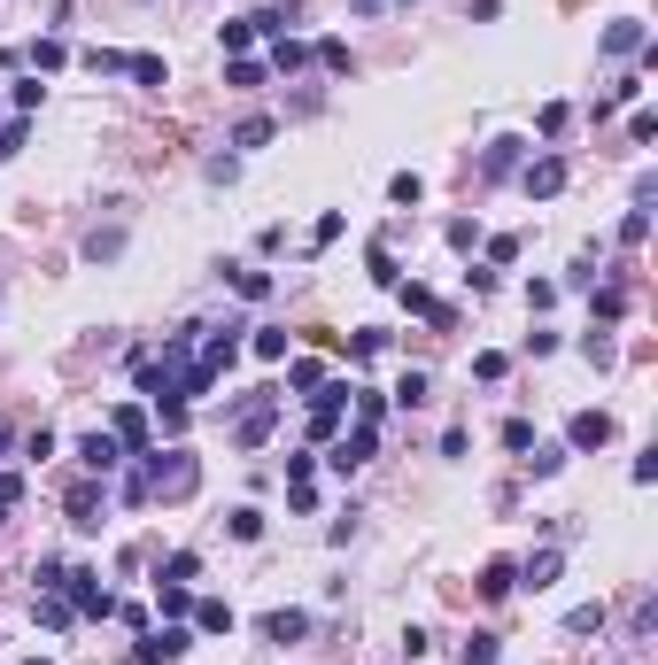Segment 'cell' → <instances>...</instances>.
I'll return each instance as SVG.
<instances>
[{"label": "cell", "mask_w": 658, "mask_h": 665, "mask_svg": "<svg viewBox=\"0 0 658 665\" xmlns=\"http://www.w3.org/2000/svg\"><path fill=\"white\" fill-rule=\"evenodd\" d=\"M287 387H302V395H318V387H326V372H318V364L302 356V364H287Z\"/></svg>", "instance_id": "cell-26"}, {"label": "cell", "mask_w": 658, "mask_h": 665, "mask_svg": "<svg viewBox=\"0 0 658 665\" xmlns=\"http://www.w3.org/2000/svg\"><path fill=\"white\" fill-rule=\"evenodd\" d=\"M194 573H202V557H194V550H171L155 580H171V588H194Z\"/></svg>", "instance_id": "cell-13"}, {"label": "cell", "mask_w": 658, "mask_h": 665, "mask_svg": "<svg viewBox=\"0 0 658 665\" xmlns=\"http://www.w3.org/2000/svg\"><path fill=\"white\" fill-rule=\"evenodd\" d=\"M233 287L248 294V302H264V294H271V271H233Z\"/></svg>", "instance_id": "cell-32"}, {"label": "cell", "mask_w": 658, "mask_h": 665, "mask_svg": "<svg viewBox=\"0 0 658 665\" xmlns=\"http://www.w3.org/2000/svg\"><path fill=\"white\" fill-rule=\"evenodd\" d=\"M248 348H256L264 364H279V356H287V333H256V341H248Z\"/></svg>", "instance_id": "cell-35"}, {"label": "cell", "mask_w": 658, "mask_h": 665, "mask_svg": "<svg viewBox=\"0 0 658 665\" xmlns=\"http://www.w3.org/2000/svg\"><path fill=\"white\" fill-rule=\"evenodd\" d=\"M318 62L326 70H349V39H318Z\"/></svg>", "instance_id": "cell-34"}, {"label": "cell", "mask_w": 658, "mask_h": 665, "mask_svg": "<svg viewBox=\"0 0 658 665\" xmlns=\"http://www.w3.org/2000/svg\"><path fill=\"white\" fill-rule=\"evenodd\" d=\"M388 202H395V209H419V202H426V178H419V171H395V178H388Z\"/></svg>", "instance_id": "cell-12"}, {"label": "cell", "mask_w": 658, "mask_h": 665, "mask_svg": "<svg viewBox=\"0 0 658 665\" xmlns=\"http://www.w3.org/2000/svg\"><path fill=\"white\" fill-rule=\"evenodd\" d=\"M372 279H380V287H403V271H395L388 248H372Z\"/></svg>", "instance_id": "cell-33"}, {"label": "cell", "mask_w": 658, "mask_h": 665, "mask_svg": "<svg viewBox=\"0 0 658 665\" xmlns=\"http://www.w3.org/2000/svg\"><path fill=\"white\" fill-rule=\"evenodd\" d=\"M643 232H651V209H628V217H620V240H628V248H643Z\"/></svg>", "instance_id": "cell-31"}, {"label": "cell", "mask_w": 658, "mask_h": 665, "mask_svg": "<svg viewBox=\"0 0 658 665\" xmlns=\"http://www.w3.org/2000/svg\"><path fill=\"white\" fill-rule=\"evenodd\" d=\"M271 140V116H240V132H233V147H264Z\"/></svg>", "instance_id": "cell-28"}, {"label": "cell", "mask_w": 658, "mask_h": 665, "mask_svg": "<svg viewBox=\"0 0 658 665\" xmlns=\"http://www.w3.org/2000/svg\"><path fill=\"white\" fill-rule=\"evenodd\" d=\"M558 565H566L558 550H535L527 565H519V580H527V588H550V580H558Z\"/></svg>", "instance_id": "cell-14"}, {"label": "cell", "mask_w": 658, "mask_h": 665, "mask_svg": "<svg viewBox=\"0 0 658 665\" xmlns=\"http://www.w3.org/2000/svg\"><path fill=\"white\" fill-rule=\"evenodd\" d=\"M349 8H364V16H380V8H395V0H349Z\"/></svg>", "instance_id": "cell-37"}, {"label": "cell", "mask_w": 658, "mask_h": 665, "mask_svg": "<svg viewBox=\"0 0 658 665\" xmlns=\"http://www.w3.org/2000/svg\"><path fill=\"white\" fill-rule=\"evenodd\" d=\"M511 588H519V565H504V557L480 565V596H511Z\"/></svg>", "instance_id": "cell-16"}, {"label": "cell", "mask_w": 658, "mask_h": 665, "mask_svg": "<svg viewBox=\"0 0 658 665\" xmlns=\"http://www.w3.org/2000/svg\"><path fill=\"white\" fill-rule=\"evenodd\" d=\"M194 488H202L194 449H148V457H140V472L124 480V495H132V503H155V495H163V503H186Z\"/></svg>", "instance_id": "cell-1"}, {"label": "cell", "mask_w": 658, "mask_h": 665, "mask_svg": "<svg viewBox=\"0 0 658 665\" xmlns=\"http://www.w3.org/2000/svg\"><path fill=\"white\" fill-rule=\"evenodd\" d=\"M604 55H643V24H635V16H620V24L604 31Z\"/></svg>", "instance_id": "cell-11"}, {"label": "cell", "mask_w": 658, "mask_h": 665, "mask_svg": "<svg viewBox=\"0 0 658 665\" xmlns=\"http://www.w3.org/2000/svg\"><path fill=\"white\" fill-rule=\"evenodd\" d=\"M86 70L93 78H124V55L117 47H86Z\"/></svg>", "instance_id": "cell-25"}, {"label": "cell", "mask_w": 658, "mask_h": 665, "mask_svg": "<svg viewBox=\"0 0 658 665\" xmlns=\"http://www.w3.org/2000/svg\"><path fill=\"white\" fill-rule=\"evenodd\" d=\"M233 542H264V511H256V503L233 511Z\"/></svg>", "instance_id": "cell-21"}, {"label": "cell", "mask_w": 658, "mask_h": 665, "mask_svg": "<svg viewBox=\"0 0 658 665\" xmlns=\"http://www.w3.org/2000/svg\"><path fill=\"white\" fill-rule=\"evenodd\" d=\"M109 434H117L132 457H148V410H140V403H124L117 418H109Z\"/></svg>", "instance_id": "cell-6"}, {"label": "cell", "mask_w": 658, "mask_h": 665, "mask_svg": "<svg viewBox=\"0 0 658 665\" xmlns=\"http://www.w3.org/2000/svg\"><path fill=\"white\" fill-rule=\"evenodd\" d=\"M70 526H78V534H93V526H101V488H70Z\"/></svg>", "instance_id": "cell-10"}, {"label": "cell", "mask_w": 658, "mask_h": 665, "mask_svg": "<svg viewBox=\"0 0 658 665\" xmlns=\"http://www.w3.org/2000/svg\"><path fill=\"white\" fill-rule=\"evenodd\" d=\"M124 78H132V86H163L171 70H163V55H124Z\"/></svg>", "instance_id": "cell-15"}, {"label": "cell", "mask_w": 658, "mask_h": 665, "mask_svg": "<svg viewBox=\"0 0 658 665\" xmlns=\"http://www.w3.org/2000/svg\"><path fill=\"white\" fill-rule=\"evenodd\" d=\"M24 503V472H0V526H8V511Z\"/></svg>", "instance_id": "cell-30"}, {"label": "cell", "mask_w": 658, "mask_h": 665, "mask_svg": "<svg viewBox=\"0 0 658 665\" xmlns=\"http://www.w3.org/2000/svg\"><path fill=\"white\" fill-rule=\"evenodd\" d=\"M302 62H310L302 39H271V70H302Z\"/></svg>", "instance_id": "cell-22"}, {"label": "cell", "mask_w": 658, "mask_h": 665, "mask_svg": "<svg viewBox=\"0 0 658 665\" xmlns=\"http://www.w3.org/2000/svg\"><path fill=\"white\" fill-rule=\"evenodd\" d=\"M271 418H279V395H248V410H240L233 441H240V449H264V441H271Z\"/></svg>", "instance_id": "cell-2"}, {"label": "cell", "mask_w": 658, "mask_h": 665, "mask_svg": "<svg viewBox=\"0 0 658 665\" xmlns=\"http://www.w3.org/2000/svg\"><path fill=\"white\" fill-rule=\"evenodd\" d=\"M0 449H8V418H0Z\"/></svg>", "instance_id": "cell-38"}, {"label": "cell", "mask_w": 658, "mask_h": 665, "mask_svg": "<svg viewBox=\"0 0 658 665\" xmlns=\"http://www.w3.org/2000/svg\"><path fill=\"white\" fill-rule=\"evenodd\" d=\"M527 464H535V480H550V472L566 464V449H542V441H535V457H527Z\"/></svg>", "instance_id": "cell-36"}, {"label": "cell", "mask_w": 658, "mask_h": 665, "mask_svg": "<svg viewBox=\"0 0 658 665\" xmlns=\"http://www.w3.org/2000/svg\"><path fill=\"white\" fill-rule=\"evenodd\" d=\"M24 62H31V70H62V62H70V47H62V39H31Z\"/></svg>", "instance_id": "cell-18"}, {"label": "cell", "mask_w": 658, "mask_h": 665, "mask_svg": "<svg viewBox=\"0 0 658 665\" xmlns=\"http://www.w3.org/2000/svg\"><path fill=\"white\" fill-rule=\"evenodd\" d=\"M186 642H194L186 627H163V635L140 642V665H171V658H186Z\"/></svg>", "instance_id": "cell-7"}, {"label": "cell", "mask_w": 658, "mask_h": 665, "mask_svg": "<svg viewBox=\"0 0 658 665\" xmlns=\"http://www.w3.org/2000/svg\"><path fill=\"white\" fill-rule=\"evenodd\" d=\"M372 449H380V426H349V441H341V449H333V472H357L364 457H372Z\"/></svg>", "instance_id": "cell-4"}, {"label": "cell", "mask_w": 658, "mask_h": 665, "mask_svg": "<svg viewBox=\"0 0 658 665\" xmlns=\"http://www.w3.org/2000/svg\"><path fill=\"white\" fill-rule=\"evenodd\" d=\"M426 395H434V379H426V372H403V387H395V403H403V410H419Z\"/></svg>", "instance_id": "cell-23"}, {"label": "cell", "mask_w": 658, "mask_h": 665, "mask_svg": "<svg viewBox=\"0 0 658 665\" xmlns=\"http://www.w3.org/2000/svg\"><path fill=\"white\" fill-rule=\"evenodd\" d=\"M39 665H47V658H39Z\"/></svg>", "instance_id": "cell-39"}, {"label": "cell", "mask_w": 658, "mask_h": 665, "mask_svg": "<svg viewBox=\"0 0 658 665\" xmlns=\"http://www.w3.org/2000/svg\"><path fill=\"white\" fill-rule=\"evenodd\" d=\"M604 627V604H573L566 611V635H597Z\"/></svg>", "instance_id": "cell-24"}, {"label": "cell", "mask_w": 658, "mask_h": 665, "mask_svg": "<svg viewBox=\"0 0 658 665\" xmlns=\"http://www.w3.org/2000/svg\"><path fill=\"white\" fill-rule=\"evenodd\" d=\"M86 256H93V263H109V256H124V232H117V225H109V232H93V240H86Z\"/></svg>", "instance_id": "cell-27"}, {"label": "cell", "mask_w": 658, "mask_h": 665, "mask_svg": "<svg viewBox=\"0 0 658 665\" xmlns=\"http://www.w3.org/2000/svg\"><path fill=\"white\" fill-rule=\"evenodd\" d=\"M194 627L202 635H233V604H194Z\"/></svg>", "instance_id": "cell-20"}, {"label": "cell", "mask_w": 658, "mask_h": 665, "mask_svg": "<svg viewBox=\"0 0 658 665\" xmlns=\"http://www.w3.org/2000/svg\"><path fill=\"white\" fill-rule=\"evenodd\" d=\"M457 665H496V635H473L465 650H457Z\"/></svg>", "instance_id": "cell-29"}, {"label": "cell", "mask_w": 658, "mask_h": 665, "mask_svg": "<svg viewBox=\"0 0 658 665\" xmlns=\"http://www.w3.org/2000/svg\"><path fill=\"white\" fill-rule=\"evenodd\" d=\"M480 171H488V178H511V171H519V140H496L488 155H480Z\"/></svg>", "instance_id": "cell-17"}, {"label": "cell", "mask_w": 658, "mask_h": 665, "mask_svg": "<svg viewBox=\"0 0 658 665\" xmlns=\"http://www.w3.org/2000/svg\"><path fill=\"white\" fill-rule=\"evenodd\" d=\"M78 457H86V472H101V480H109V472L124 464V441H117V434H86V441H78Z\"/></svg>", "instance_id": "cell-5"}, {"label": "cell", "mask_w": 658, "mask_h": 665, "mask_svg": "<svg viewBox=\"0 0 658 665\" xmlns=\"http://www.w3.org/2000/svg\"><path fill=\"white\" fill-rule=\"evenodd\" d=\"M302 635H310V611H264V642L287 650V642H302Z\"/></svg>", "instance_id": "cell-8"}, {"label": "cell", "mask_w": 658, "mask_h": 665, "mask_svg": "<svg viewBox=\"0 0 658 665\" xmlns=\"http://www.w3.org/2000/svg\"><path fill=\"white\" fill-rule=\"evenodd\" d=\"M264 70H271V62H256V55H233V62H225V86H264Z\"/></svg>", "instance_id": "cell-19"}, {"label": "cell", "mask_w": 658, "mask_h": 665, "mask_svg": "<svg viewBox=\"0 0 658 665\" xmlns=\"http://www.w3.org/2000/svg\"><path fill=\"white\" fill-rule=\"evenodd\" d=\"M604 441H612V418H604V410H573L566 449H604Z\"/></svg>", "instance_id": "cell-3"}, {"label": "cell", "mask_w": 658, "mask_h": 665, "mask_svg": "<svg viewBox=\"0 0 658 665\" xmlns=\"http://www.w3.org/2000/svg\"><path fill=\"white\" fill-rule=\"evenodd\" d=\"M558 186H566V163H558V155H542V163H527V194H535V202H550Z\"/></svg>", "instance_id": "cell-9"}]
</instances>
